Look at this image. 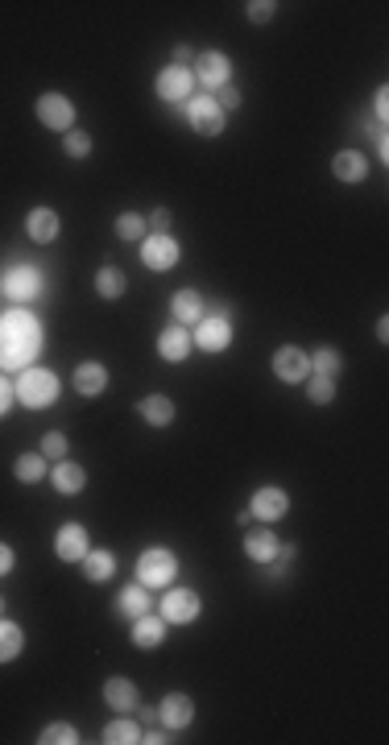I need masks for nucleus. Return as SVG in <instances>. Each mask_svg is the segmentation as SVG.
I'll list each match as a JSON object with an SVG mask.
<instances>
[{"instance_id": "f3484780", "label": "nucleus", "mask_w": 389, "mask_h": 745, "mask_svg": "<svg viewBox=\"0 0 389 745\" xmlns=\"http://www.w3.org/2000/svg\"><path fill=\"white\" fill-rule=\"evenodd\" d=\"M133 646L137 650H158V646L166 642V617L162 613H141V617H133Z\"/></svg>"}, {"instance_id": "dca6fc26", "label": "nucleus", "mask_w": 389, "mask_h": 745, "mask_svg": "<svg viewBox=\"0 0 389 745\" xmlns=\"http://www.w3.org/2000/svg\"><path fill=\"white\" fill-rule=\"evenodd\" d=\"M62 232V220L54 207H33L30 215H25V236H30L33 245H54Z\"/></svg>"}, {"instance_id": "412c9836", "label": "nucleus", "mask_w": 389, "mask_h": 745, "mask_svg": "<svg viewBox=\"0 0 389 745\" xmlns=\"http://www.w3.org/2000/svg\"><path fill=\"white\" fill-rule=\"evenodd\" d=\"M158 357L170 360V365H183L186 357H191V332H186L183 323H170L158 336Z\"/></svg>"}, {"instance_id": "bb28decb", "label": "nucleus", "mask_w": 389, "mask_h": 745, "mask_svg": "<svg viewBox=\"0 0 389 745\" xmlns=\"http://www.w3.org/2000/svg\"><path fill=\"white\" fill-rule=\"evenodd\" d=\"M170 311H175V319L178 323H199V319H204V298H199V290H178L175 298H170Z\"/></svg>"}, {"instance_id": "473e14b6", "label": "nucleus", "mask_w": 389, "mask_h": 745, "mask_svg": "<svg viewBox=\"0 0 389 745\" xmlns=\"http://www.w3.org/2000/svg\"><path fill=\"white\" fill-rule=\"evenodd\" d=\"M303 386H307L311 406H331V402H336V394H339L336 381H331V377H319V373H311V377L303 381Z\"/></svg>"}, {"instance_id": "a19ab883", "label": "nucleus", "mask_w": 389, "mask_h": 745, "mask_svg": "<svg viewBox=\"0 0 389 745\" xmlns=\"http://www.w3.org/2000/svg\"><path fill=\"white\" fill-rule=\"evenodd\" d=\"M145 224H149V232L154 236H166L170 232V224H175V215H170V207H154V215H149Z\"/></svg>"}, {"instance_id": "39448f33", "label": "nucleus", "mask_w": 389, "mask_h": 745, "mask_svg": "<svg viewBox=\"0 0 389 745\" xmlns=\"http://www.w3.org/2000/svg\"><path fill=\"white\" fill-rule=\"evenodd\" d=\"M183 261V249H178V241L170 232L166 236H145L141 241V266L145 269H154V274H170V269Z\"/></svg>"}, {"instance_id": "a211bd4d", "label": "nucleus", "mask_w": 389, "mask_h": 745, "mask_svg": "<svg viewBox=\"0 0 389 745\" xmlns=\"http://www.w3.org/2000/svg\"><path fill=\"white\" fill-rule=\"evenodd\" d=\"M50 485L62 493V497H75V493L87 489V468L67 456V459H59V464L50 468Z\"/></svg>"}, {"instance_id": "4468645a", "label": "nucleus", "mask_w": 389, "mask_h": 745, "mask_svg": "<svg viewBox=\"0 0 389 745\" xmlns=\"http://www.w3.org/2000/svg\"><path fill=\"white\" fill-rule=\"evenodd\" d=\"M286 510H290V497H286V489H277V485H266V489H257L253 497H249V513H253L257 522H282L286 518Z\"/></svg>"}, {"instance_id": "f704fd0d", "label": "nucleus", "mask_w": 389, "mask_h": 745, "mask_svg": "<svg viewBox=\"0 0 389 745\" xmlns=\"http://www.w3.org/2000/svg\"><path fill=\"white\" fill-rule=\"evenodd\" d=\"M79 741V729L67 725V721H54V725H46L38 733V745H75Z\"/></svg>"}, {"instance_id": "c9c22d12", "label": "nucleus", "mask_w": 389, "mask_h": 745, "mask_svg": "<svg viewBox=\"0 0 389 745\" xmlns=\"http://www.w3.org/2000/svg\"><path fill=\"white\" fill-rule=\"evenodd\" d=\"M67 451H71V440H67L62 431H46V435H41V456L46 459L59 464V459H67Z\"/></svg>"}, {"instance_id": "4be33fe9", "label": "nucleus", "mask_w": 389, "mask_h": 745, "mask_svg": "<svg viewBox=\"0 0 389 745\" xmlns=\"http://www.w3.org/2000/svg\"><path fill=\"white\" fill-rule=\"evenodd\" d=\"M331 174H336L339 183L357 186V183L369 178V162H365V153H360V150H339L336 158H331Z\"/></svg>"}, {"instance_id": "393cba45", "label": "nucleus", "mask_w": 389, "mask_h": 745, "mask_svg": "<svg viewBox=\"0 0 389 745\" xmlns=\"http://www.w3.org/2000/svg\"><path fill=\"white\" fill-rule=\"evenodd\" d=\"M137 414H141L149 427H170L178 410H175V402L166 398V394H149V398L137 402Z\"/></svg>"}, {"instance_id": "f257e3e1", "label": "nucleus", "mask_w": 389, "mask_h": 745, "mask_svg": "<svg viewBox=\"0 0 389 745\" xmlns=\"http://www.w3.org/2000/svg\"><path fill=\"white\" fill-rule=\"evenodd\" d=\"M41 352V323L30 311H5L0 315V368H30Z\"/></svg>"}, {"instance_id": "79ce46f5", "label": "nucleus", "mask_w": 389, "mask_h": 745, "mask_svg": "<svg viewBox=\"0 0 389 745\" xmlns=\"http://www.w3.org/2000/svg\"><path fill=\"white\" fill-rule=\"evenodd\" d=\"M13 402H17V389H13V381L0 373V419H5V414L13 410Z\"/></svg>"}, {"instance_id": "b1692460", "label": "nucleus", "mask_w": 389, "mask_h": 745, "mask_svg": "<svg viewBox=\"0 0 389 745\" xmlns=\"http://www.w3.org/2000/svg\"><path fill=\"white\" fill-rule=\"evenodd\" d=\"M83 576H87V584H108L116 576V555L108 547H100V551L92 547L83 555Z\"/></svg>"}, {"instance_id": "72a5a7b5", "label": "nucleus", "mask_w": 389, "mask_h": 745, "mask_svg": "<svg viewBox=\"0 0 389 745\" xmlns=\"http://www.w3.org/2000/svg\"><path fill=\"white\" fill-rule=\"evenodd\" d=\"M116 236L133 245V241H145V236H149V224H145L137 212H124V215H116Z\"/></svg>"}, {"instance_id": "423d86ee", "label": "nucleus", "mask_w": 389, "mask_h": 745, "mask_svg": "<svg viewBox=\"0 0 389 745\" xmlns=\"http://www.w3.org/2000/svg\"><path fill=\"white\" fill-rule=\"evenodd\" d=\"M33 113H38V121L46 124V129H54V133H71L75 129V104L67 100L62 92H46L38 95V104H33Z\"/></svg>"}, {"instance_id": "e433bc0d", "label": "nucleus", "mask_w": 389, "mask_h": 745, "mask_svg": "<svg viewBox=\"0 0 389 745\" xmlns=\"http://www.w3.org/2000/svg\"><path fill=\"white\" fill-rule=\"evenodd\" d=\"M62 153H67V158H75V162H83V158L92 153V133L71 129V133H67V141H62Z\"/></svg>"}, {"instance_id": "58836bf2", "label": "nucleus", "mask_w": 389, "mask_h": 745, "mask_svg": "<svg viewBox=\"0 0 389 745\" xmlns=\"http://www.w3.org/2000/svg\"><path fill=\"white\" fill-rule=\"evenodd\" d=\"M212 100H215V108H220V113H236V108H240V92H236L232 83H224V87H220V92H212Z\"/></svg>"}, {"instance_id": "7ed1b4c3", "label": "nucleus", "mask_w": 389, "mask_h": 745, "mask_svg": "<svg viewBox=\"0 0 389 745\" xmlns=\"http://www.w3.org/2000/svg\"><path fill=\"white\" fill-rule=\"evenodd\" d=\"M178 576V555L166 551V547H145L137 555V584L145 588H166V584H175Z\"/></svg>"}, {"instance_id": "a18cd8bd", "label": "nucleus", "mask_w": 389, "mask_h": 745, "mask_svg": "<svg viewBox=\"0 0 389 745\" xmlns=\"http://www.w3.org/2000/svg\"><path fill=\"white\" fill-rule=\"evenodd\" d=\"M191 62H194L191 46H175V67H186V71H191Z\"/></svg>"}, {"instance_id": "de8ad7c7", "label": "nucleus", "mask_w": 389, "mask_h": 745, "mask_svg": "<svg viewBox=\"0 0 389 745\" xmlns=\"http://www.w3.org/2000/svg\"><path fill=\"white\" fill-rule=\"evenodd\" d=\"M373 332H377V340H381V344H385V340H389V319L381 315V319H377V327H373Z\"/></svg>"}, {"instance_id": "c03bdc74", "label": "nucleus", "mask_w": 389, "mask_h": 745, "mask_svg": "<svg viewBox=\"0 0 389 745\" xmlns=\"http://www.w3.org/2000/svg\"><path fill=\"white\" fill-rule=\"evenodd\" d=\"M13 568H17V551H13L9 542H0V580H5Z\"/></svg>"}, {"instance_id": "7c9ffc66", "label": "nucleus", "mask_w": 389, "mask_h": 745, "mask_svg": "<svg viewBox=\"0 0 389 745\" xmlns=\"http://www.w3.org/2000/svg\"><path fill=\"white\" fill-rule=\"evenodd\" d=\"M13 477L21 480V485H38L41 477H46V456H33V451H25V456H17V464H13Z\"/></svg>"}, {"instance_id": "f03ea898", "label": "nucleus", "mask_w": 389, "mask_h": 745, "mask_svg": "<svg viewBox=\"0 0 389 745\" xmlns=\"http://www.w3.org/2000/svg\"><path fill=\"white\" fill-rule=\"evenodd\" d=\"M13 389H17L21 406H30V410H50L54 402H59V377L41 365L21 368V377L13 381Z\"/></svg>"}, {"instance_id": "9b49d317", "label": "nucleus", "mask_w": 389, "mask_h": 745, "mask_svg": "<svg viewBox=\"0 0 389 745\" xmlns=\"http://www.w3.org/2000/svg\"><path fill=\"white\" fill-rule=\"evenodd\" d=\"M0 295L9 298V303H33L41 295V269H30V266L9 269V274L0 277Z\"/></svg>"}, {"instance_id": "4c0bfd02", "label": "nucleus", "mask_w": 389, "mask_h": 745, "mask_svg": "<svg viewBox=\"0 0 389 745\" xmlns=\"http://www.w3.org/2000/svg\"><path fill=\"white\" fill-rule=\"evenodd\" d=\"M274 13H277L274 0H249V5H245V17L253 21V25H269V21H274Z\"/></svg>"}, {"instance_id": "2f4dec72", "label": "nucleus", "mask_w": 389, "mask_h": 745, "mask_svg": "<svg viewBox=\"0 0 389 745\" xmlns=\"http://www.w3.org/2000/svg\"><path fill=\"white\" fill-rule=\"evenodd\" d=\"M124 286H129V282H124V274L116 266H104L100 274H95V295L108 298V303H116V298L124 295Z\"/></svg>"}, {"instance_id": "ea45409f", "label": "nucleus", "mask_w": 389, "mask_h": 745, "mask_svg": "<svg viewBox=\"0 0 389 745\" xmlns=\"http://www.w3.org/2000/svg\"><path fill=\"white\" fill-rule=\"evenodd\" d=\"M294 555H298L294 547H290V542H282V547H277V555L266 563V568H269V576H286V568H290V563H294Z\"/></svg>"}, {"instance_id": "6ab92c4d", "label": "nucleus", "mask_w": 389, "mask_h": 745, "mask_svg": "<svg viewBox=\"0 0 389 745\" xmlns=\"http://www.w3.org/2000/svg\"><path fill=\"white\" fill-rule=\"evenodd\" d=\"M137 700H141V692H137L133 679H124V675L104 679V704L108 708H116V713H137Z\"/></svg>"}, {"instance_id": "37998d69", "label": "nucleus", "mask_w": 389, "mask_h": 745, "mask_svg": "<svg viewBox=\"0 0 389 745\" xmlns=\"http://www.w3.org/2000/svg\"><path fill=\"white\" fill-rule=\"evenodd\" d=\"M373 116H377V124H385V116H389V87H377V95H373Z\"/></svg>"}, {"instance_id": "ddd939ff", "label": "nucleus", "mask_w": 389, "mask_h": 745, "mask_svg": "<svg viewBox=\"0 0 389 745\" xmlns=\"http://www.w3.org/2000/svg\"><path fill=\"white\" fill-rule=\"evenodd\" d=\"M92 551V542H87V526L83 522H62L59 534H54V555L62 563H83V555Z\"/></svg>"}, {"instance_id": "9d476101", "label": "nucleus", "mask_w": 389, "mask_h": 745, "mask_svg": "<svg viewBox=\"0 0 389 745\" xmlns=\"http://www.w3.org/2000/svg\"><path fill=\"white\" fill-rule=\"evenodd\" d=\"M274 373L282 386H303L311 377V352H303L298 344H286L274 352Z\"/></svg>"}, {"instance_id": "aec40b11", "label": "nucleus", "mask_w": 389, "mask_h": 745, "mask_svg": "<svg viewBox=\"0 0 389 745\" xmlns=\"http://www.w3.org/2000/svg\"><path fill=\"white\" fill-rule=\"evenodd\" d=\"M71 386H75V394H79V398H100L104 389H108V368H104L100 360H83V365L75 368Z\"/></svg>"}, {"instance_id": "49530a36", "label": "nucleus", "mask_w": 389, "mask_h": 745, "mask_svg": "<svg viewBox=\"0 0 389 745\" xmlns=\"http://www.w3.org/2000/svg\"><path fill=\"white\" fill-rule=\"evenodd\" d=\"M141 741H145V745H166L170 737H166L162 729H149V733H141Z\"/></svg>"}, {"instance_id": "6e6552de", "label": "nucleus", "mask_w": 389, "mask_h": 745, "mask_svg": "<svg viewBox=\"0 0 389 745\" xmlns=\"http://www.w3.org/2000/svg\"><path fill=\"white\" fill-rule=\"evenodd\" d=\"M228 344H232V323H228V315H204L199 323H194L191 348H199V352L215 357V352H224Z\"/></svg>"}, {"instance_id": "09e8293b", "label": "nucleus", "mask_w": 389, "mask_h": 745, "mask_svg": "<svg viewBox=\"0 0 389 745\" xmlns=\"http://www.w3.org/2000/svg\"><path fill=\"white\" fill-rule=\"evenodd\" d=\"M0 617H5V596H0Z\"/></svg>"}, {"instance_id": "5701e85b", "label": "nucleus", "mask_w": 389, "mask_h": 745, "mask_svg": "<svg viewBox=\"0 0 389 745\" xmlns=\"http://www.w3.org/2000/svg\"><path fill=\"white\" fill-rule=\"evenodd\" d=\"M277 547H282V539H277L269 526H261V531H249V534H245V555H249L253 563H261V568H266V563L277 555Z\"/></svg>"}, {"instance_id": "a878e982", "label": "nucleus", "mask_w": 389, "mask_h": 745, "mask_svg": "<svg viewBox=\"0 0 389 745\" xmlns=\"http://www.w3.org/2000/svg\"><path fill=\"white\" fill-rule=\"evenodd\" d=\"M21 650H25V630L9 617H0V667L5 663H17Z\"/></svg>"}, {"instance_id": "c85d7f7f", "label": "nucleus", "mask_w": 389, "mask_h": 745, "mask_svg": "<svg viewBox=\"0 0 389 745\" xmlns=\"http://www.w3.org/2000/svg\"><path fill=\"white\" fill-rule=\"evenodd\" d=\"M311 373L339 381V373H344V357H339L336 348H315V352H311Z\"/></svg>"}, {"instance_id": "c756f323", "label": "nucleus", "mask_w": 389, "mask_h": 745, "mask_svg": "<svg viewBox=\"0 0 389 745\" xmlns=\"http://www.w3.org/2000/svg\"><path fill=\"white\" fill-rule=\"evenodd\" d=\"M116 604H121L124 617H141V613H149V593H145V584H129V588H121V596H116Z\"/></svg>"}, {"instance_id": "0eeeda50", "label": "nucleus", "mask_w": 389, "mask_h": 745, "mask_svg": "<svg viewBox=\"0 0 389 745\" xmlns=\"http://www.w3.org/2000/svg\"><path fill=\"white\" fill-rule=\"evenodd\" d=\"M183 108H186V121H191V129L199 137H220L228 129V116L215 108L212 95H191Z\"/></svg>"}, {"instance_id": "f8f14e48", "label": "nucleus", "mask_w": 389, "mask_h": 745, "mask_svg": "<svg viewBox=\"0 0 389 745\" xmlns=\"http://www.w3.org/2000/svg\"><path fill=\"white\" fill-rule=\"evenodd\" d=\"M154 92L162 104H186L194 95V79L186 67H175V62H170V67H162V75H158Z\"/></svg>"}, {"instance_id": "2eb2a0df", "label": "nucleus", "mask_w": 389, "mask_h": 745, "mask_svg": "<svg viewBox=\"0 0 389 745\" xmlns=\"http://www.w3.org/2000/svg\"><path fill=\"white\" fill-rule=\"evenodd\" d=\"M158 721H162L166 729H191L194 721V700L186 692H166L162 695V708H158Z\"/></svg>"}, {"instance_id": "20e7f679", "label": "nucleus", "mask_w": 389, "mask_h": 745, "mask_svg": "<svg viewBox=\"0 0 389 745\" xmlns=\"http://www.w3.org/2000/svg\"><path fill=\"white\" fill-rule=\"evenodd\" d=\"M191 79L199 83V87H207V92H220L224 83H232V59H228L224 50H204V54H194V62H191Z\"/></svg>"}, {"instance_id": "cd10ccee", "label": "nucleus", "mask_w": 389, "mask_h": 745, "mask_svg": "<svg viewBox=\"0 0 389 745\" xmlns=\"http://www.w3.org/2000/svg\"><path fill=\"white\" fill-rule=\"evenodd\" d=\"M100 741H104V745H137V741H141V729L133 725V716H129V713H121L116 721H108V725H104Z\"/></svg>"}, {"instance_id": "1a4fd4ad", "label": "nucleus", "mask_w": 389, "mask_h": 745, "mask_svg": "<svg viewBox=\"0 0 389 745\" xmlns=\"http://www.w3.org/2000/svg\"><path fill=\"white\" fill-rule=\"evenodd\" d=\"M199 613H204V601H199L194 588H166V596H162L166 625H191V622H199Z\"/></svg>"}]
</instances>
